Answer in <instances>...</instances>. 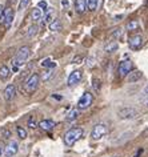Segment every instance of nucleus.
<instances>
[{"label": "nucleus", "mask_w": 148, "mask_h": 157, "mask_svg": "<svg viewBox=\"0 0 148 157\" xmlns=\"http://www.w3.org/2000/svg\"><path fill=\"white\" fill-rule=\"evenodd\" d=\"M29 29H31V31H29V32L27 33V35H28V36H32V35H35V33H36V31H37V27H36V25H32V27H31Z\"/></svg>", "instance_id": "c756f323"}, {"label": "nucleus", "mask_w": 148, "mask_h": 157, "mask_svg": "<svg viewBox=\"0 0 148 157\" xmlns=\"http://www.w3.org/2000/svg\"><path fill=\"white\" fill-rule=\"evenodd\" d=\"M37 7H39L40 10H44V8H47V3H45V2H40Z\"/></svg>", "instance_id": "473e14b6"}, {"label": "nucleus", "mask_w": 148, "mask_h": 157, "mask_svg": "<svg viewBox=\"0 0 148 157\" xmlns=\"http://www.w3.org/2000/svg\"><path fill=\"white\" fill-rule=\"evenodd\" d=\"M53 16H55V11H53L52 8H49L48 12L43 16V21L47 23V24H49V23H52L53 20H55V17H53Z\"/></svg>", "instance_id": "a211bd4d"}, {"label": "nucleus", "mask_w": 148, "mask_h": 157, "mask_svg": "<svg viewBox=\"0 0 148 157\" xmlns=\"http://www.w3.org/2000/svg\"><path fill=\"white\" fill-rule=\"evenodd\" d=\"M0 132H2V135H3V137H4V139H10V137H11V132H10V129L3 128Z\"/></svg>", "instance_id": "cd10ccee"}, {"label": "nucleus", "mask_w": 148, "mask_h": 157, "mask_svg": "<svg viewBox=\"0 0 148 157\" xmlns=\"http://www.w3.org/2000/svg\"><path fill=\"white\" fill-rule=\"evenodd\" d=\"M144 93H146V95H148V85H147L146 88H144Z\"/></svg>", "instance_id": "e433bc0d"}, {"label": "nucleus", "mask_w": 148, "mask_h": 157, "mask_svg": "<svg viewBox=\"0 0 148 157\" xmlns=\"http://www.w3.org/2000/svg\"><path fill=\"white\" fill-rule=\"evenodd\" d=\"M18 136H19V139H21V140H24L25 137H27V132H25V129L24 128H21V127H18Z\"/></svg>", "instance_id": "393cba45"}, {"label": "nucleus", "mask_w": 148, "mask_h": 157, "mask_svg": "<svg viewBox=\"0 0 148 157\" xmlns=\"http://www.w3.org/2000/svg\"><path fill=\"white\" fill-rule=\"evenodd\" d=\"M14 10L11 7H7L2 11V15H0V27H6V28H10L11 24L14 21Z\"/></svg>", "instance_id": "7ed1b4c3"}, {"label": "nucleus", "mask_w": 148, "mask_h": 157, "mask_svg": "<svg viewBox=\"0 0 148 157\" xmlns=\"http://www.w3.org/2000/svg\"><path fill=\"white\" fill-rule=\"evenodd\" d=\"M18 151H19L18 143L16 141H11L4 149V155H6V157H14L18 153Z\"/></svg>", "instance_id": "9b49d317"}, {"label": "nucleus", "mask_w": 148, "mask_h": 157, "mask_svg": "<svg viewBox=\"0 0 148 157\" xmlns=\"http://www.w3.org/2000/svg\"><path fill=\"white\" fill-rule=\"evenodd\" d=\"M132 68H134V64H132V61L130 60V59H126V60H123L122 63L119 64V76L120 77H126L128 73L132 71Z\"/></svg>", "instance_id": "0eeeda50"}, {"label": "nucleus", "mask_w": 148, "mask_h": 157, "mask_svg": "<svg viewBox=\"0 0 148 157\" xmlns=\"http://www.w3.org/2000/svg\"><path fill=\"white\" fill-rule=\"evenodd\" d=\"M92 87H93V91L96 93L100 92V88H102V81L99 80V78H92Z\"/></svg>", "instance_id": "4be33fe9"}, {"label": "nucleus", "mask_w": 148, "mask_h": 157, "mask_svg": "<svg viewBox=\"0 0 148 157\" xmlns=\"http://www.w3.org/2000/svg\"><path fill=\"white\" fill-rule=\"evenodd\" d=\"M53 97H55V99H57V100H61V96H57V95H53Z\"/></svg>", "instance_id": "c9c22d12"}, {"label": "nucleus", "mask_w": 148, "mask_h": 157, "mask_svg": "<svg viewBox=\"0 0 148 157\" xmlns=\"http://www.w3.org/2000/svg\"><path fill=\"white\" fill-rule=\"evenodd\" d=\"M31 17H32L33 21H39L43 19V10H40L39 7H36V8H33L32 13H31Z\"/></svg>", "instance_id": "f3484780"}, {"label": "nucleus", "mask_w": 148, "mask_h": 157, "mask_svg": "<svg viewBox=\"0 0 148 157\" xmlns=\"http://www.w3.org/2000/svg\"><path fill=\"white\" fill-rule=\"evenodd\" d=\"M128 45H130L131 49H139L140 47L143 45V37L140 35H135V36H131L130 40H128Z\"/></svg>", "instance_id": "9d476101"}, {"label": "nucleus", "mask_w": 148, "mask_h": 157, "mask_svg": "<svg viewBox=\"0 0 148 157\" xmlns=\"http://www.w3.org/2000/svg\"><path fill=\"white\" fill-rule=\"evenodd\" d=\"M93 103V96H92V93L91 92H84L83 93V96L80 97V100L77 101V108L80 109H87L89 108L92 105Z\"/></svg>", "instance_id": "39448f33"}, {"label": "nucleus", "mask_w": 148, "mask_h": 157, "mask_svg": "<svg viewBox=\"0 0 148 157\" xmlns=\"http://www.w3.org/2000/svg\"><path fill=\"white\" fill-rule=\"evenodd\" d=\"M37 125L43 129V131H51V129L55 128V123H53L52 120H41Z\"/></svg>", "instance_id": "2eb2a0df"}, {"label": "nucleus", "mask_w": 148, "mask_h": 157, "mask_svg": "<svg viewBox=\"0 0 148 157\" xmlns=\"http://www.w3.org/2000/svg\"><path fill=\"white\" fill-rule=\"evenodd\" d=\"M11 75V69L7 65H3L0 68V78H8Z\"/></svg>", "instance_id": "aec40b11"}, {"label": "nucleus", "mask_w": 148, "mask_h": 157, "mask_svg": "<svg viewBox=\"0 0 148 157\" xmlns=\"http://www.w3.org/2000/svg\"><path fill=\"white\" fill-rule=\"evenodd\" d=\"M81 77H83V72H81V71L76 69V71H73V72H71V75L68 76V81H67L68 87H73V85L79 84Z\"/></svg>", "instance_id": "1a4fd4ad"}, {"label": "nucleus", "mask_w": 148, "mask_h": 157, "mask_svg": "<svg viewBox=\"0 0 148 157\" xmlns=\"http://www.w3.org/2000/svg\"><path fill=\"white\" fill-rule=\"evenodd\" d=\"M143 76V73L140 71H131L130 73L127 75V81L128 83H136L138 80H140Z\"/></svg>", "instance_id": "ddd939ff"}, {"label": "nucleus", "mask_w": 148, "mask_h": 157, "mask_svg": "<svg viewBox=\"0 0 148 157\" xmlns=\"http://www.w3.org/2000/svg\"><path fill=\"white\" fill-rule=\"evenodd\" d=\"M41 67H55V64H53L49 59H45V60L41 63Z\"/></svg>", "instance_id": "c85d7f7f"}, {"label": "nucleus", "mask_w": 148, "mask_h": 157, "mask_svg": "<svg viewBox=\"0 0 148 157\" xmlns=\"http://www.w3.org/2000/svg\"><path fill=\"white\" fill-rule=\"evenodd\" d=\"M79 60H83V56H76L75 59H73V63H80Z\"/></svg>", "instance_id": "72a5a7b5"}, {"label": "nucleus", "mask_w": 148, "mask_h": 157, "mask_svg": "<svg viewBox=\"0 0 148 157\" xmlns=\"http://www.w3.org/2000/svg\"><path fill=\"white\" fill-rule=\"evenodd\" d=\"M0 13H2V6H0Z\"/></svg>", "instance_id": "4c0bfd02"}, {"label": "nucleus", "mask_w": 148, "mask_h": 157, "mask_svg": "<svg viewBox=\"0 0 148 157\" xmlns=\"http://www.w3.org/2000/svg\"><path fill=\"white\" fill-rule=\"evenodd\" d=\"M15 3H18V0H8V7L12 6V4H15Z\"/></svg>", "instance_id": "f704fd0d"}, {"label": "nucleus", "mask_w": 148, "mask_h": 157, "mask_svg": "<svg viewBox=\"0 0 148 157\" xmlns=\"http://www.w3.org/2000/svg\"><path fill=\"white\" fill-rule=\"evenodd\" d=\"M83 135H84L83 128H71L69 131L65 132V135L63 137L64 144L67 145V147H72L76 141H79L81 137H83Z\"/></svg>", "instance_id": "f257e3e1"}, {"label": "nucleus", "mask_w": 148, "mask_h": 157, "mask_svg": "<svg viewBox=\"0 0 148 157\" xmlns=\"http://www.w3.org/2000/svg\"><path fill=\"white\" fill-rule=\"evenodd\" d=\"M49 29L51 31H59V29H61V23H60V20H53L52 23H49Z\"/></svg>", "instance_id": "5701e85b"}, {"label": "nucleus", "mask_w": 148, "mask_h": 157, "mask_svg": "<svg viewBox=\"0 0 148 157\" xmlns=\"http://www.w3.org/2000/svg\"><path fill=\"white\" fill-rule=\"evenodd\" d=\"M79 115H80V109L79 108H73L67 113V115H65V120L67 121H73V120H76L77 117H79Z\"/></svg>", "instance_id": "dca6fc26"}, {"label": "nucleus", "mask_w": 148, "mask_h": 157, "mask_svg": "<svg viewBox=\"0 0 148 157\" xmlns=\"http://www.w3.org/2000/svg\"><path fill=\"white\" fill-rule=\"evenodd\" d=\"M31 0H20V3H19V11H23L24 8H27V7L29 6Z\"/></svg>", "instance_id": "a878e982"}, {"label": "nucleus", "mask_w": 148, "mask_h": 157, "mask_svg": "<svg viewBox=\"0 0 148 157\" xmlns=\"http://www.w3.org/2000/svg\"><path fill=\"white\" fill-rule=\"evenodd\" d=\"M36 121H35V117L32 116V117H29V120H28V127L31 128V129H35L36 128Z\"/></svg>", "instance_id": "bb28decb"}, {"label": "nucleus", "mask_w": 148, "mask_h": 157, "mask_svg": "<svg viewBox=\"0 0 148 157\" xmlns=\"http://www.w3.org/2000/svg\"><path fill=\"white\" fill-rule=\"evenodd\" d=\"M29 55H31V49H29V47H21L20 49L18 51V53H16V56L14 57V67H20L23 65L25 63V60L29 57Z\"/></svg>", "instance_id": "f03ea898"}, {"label": "nucleus", "mask_w": 148, "mask_h": 157, "mask_svg": "<svg viewBox=\"0 0 148 157\" xmlns=\"http://www.w3.org/2000/svg\"><path fill=\"white\" fill-rule=\"evenodd\" d=\"M108 132V128L106 124H96L91 132V137L93 140H100L103 136H106Z\"/></svg>", "instance_id": "423d86ee"}, {"label": "nucleus", "mask_w": 148, "mask_h": 157, "mask_svg": "<svg viewBox=\"0 0 148 157\" xmlns=\"http://www.w3.org/2000/svg\"><path fill=\"white\" fill-rule=\"evenodd\" d=\"M75 8L77 13H84L87 10V0H75Z\"/></svg>", "instance_id": "4468645a"}, {"label": "nucleus", "mask_w": 148, "mask_h": 157, "mask_svg": "<svg viewBox=\"0 0 148 157\" xmlns=\"http://www.w3.org/2000/svg\"><path fill=\"white\" fill-rule=\"evenodd\" d=\"M138 27H139V23L138 21H136V20H131L127 24V29L128 31H134V29H138Z\"/></svg>", "instance_id": "b1692460"}, {"label": "nucleus", "mask_w": 148, "mask_h": 157, "mask_svg": "<svg viewBox=\"0 0 148 157\" xmlns=\"http://www.w3.org/2000/svg\"><path fill=\"white\" fill-rule=\"evenodd\" d=\"M52 75H53V71H48L47 73H44V76H43L41 78H43V80H48V78L52 76Z\"/></svg>", "instance_id": "7c9ffc66"}, {"label": "nucleus", "mask_w": 148, "mask_h": 157, "mask_svg": "<svg viewBox=\"0 0 148 157\" xmlns=\"http://www.w3.org/2000/svg\"><path fill=\"white\" fill-rule=\"evenodd\" d=\"M15 96H16V88H15V85L14 84L7 85L6 89H4V99L7 101H11Z\"/></svg>", "instance_id": "f8f14e48"}, {"label": "nucleus", "mask_w": 148, "mask_h": 157, "mask_svg": "<svg viewBox=\"0 0 148 157\" xmlns=\"http://www.w3.org/2000/svg\"><path fill=\"white\" fill-rule=\"evenodd\" d=\"M118 48H119V44H118V43H116V41H111L110 44L106 45L104 51H106V52H108V53H112V52H115V51H118Z\"/></svg>", "instance_id": "6ab92c4d"}, {"label": "nucleus", "mask_w": 148, "mask_h": 157, "mask_svg": "<svg viewBox=\"0 0 148 157\" xmlns=\"http://www.w3.org/2000/svg\"><path fill=\"white\" fill-rule=\"evenodd\" d=\"M119 117L123 120H132L135 117H138V111L135 108H130V107H126V108H122L119 111Z\"/></svg>", "instance_id": "6e6552de"}, {"label": "nucleus", "mask_w": 148, "mask_h": 157, "mask_svg": "<svg viewBox=\"0 0 148 157\" xmlns=\"http://www.w3.org/2000/svg\"><path fill=\"white\" fill-rule=\"evenodd\" d=\"M99 7V0H87V10L96 11Z\"/></svg>", "instance_id": "412c9836"}, {"label": "nucleus", "mask_w": 148, "mask_h": 157, "mask_svg": "<svg viewBox=\"0 0 148 157\" xmlns=\"http://www.w3.org/2000/svg\"><path fill=\"white\" fill-rule=\"evenodd\" d=\"M39 83H40V76L37 73H33L28 80L25 81V91L28 93H33L39 87Z\"/></svg>", "instance_id": "20e7f679"}, {"label": "nucleus", "mask_w": 148, "mask_h": 157, "mask_svg": "<svg viewBox=\"0 0 148 157\" xmlns=\"http://www.w3.org/2000/svg\"><path fill=\"white\" fill-rule=\"evenodd\" d=\"M6 149V145H4V141H0V156L3 155V152H4Z\"/></svg>", "instance_id": "2f4dec72"}]
</instances>
